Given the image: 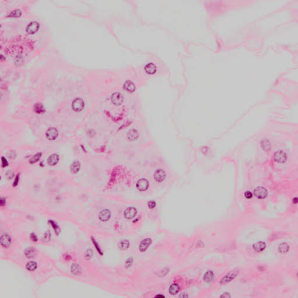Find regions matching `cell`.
I'll return each mask as SVG.
<instances>
[{"instance_id": "obj_16", "label": "cell", "mask_w": 298, "mask_h": 298, "mask_svg": "<svg viewBox=\"0 0 298 298\" xmlns=\"http://www.w3.org/2000/svg\"><path fill=\"white\" fill-rule=\"evenodd\" d=\"M126 136L128 140L131 141H135L139 138V132L137 129L132 128L129 130V131L127 132Z\"/></svg>"}, {"instance_id": "obj_30", "label": "cell", "mask_w": 298, "mask_h": 298, "mask_svg": "<svg viewBox=\"0 0 298 298\" xmlns=\"http://www.w3.org/2000/svg\"><path fill=\"white\" fill-rule=\"evenodd\" d=\"M41 156H42V153L41 152H38V153H36L33 157H32L29 160V162L30 164H33L36 163L37 162H38L40 160Z\"/></svg>"}, {"instance_id": "obj_32", "label": "cell", "mask_w": 298, "mask_h": 298, "mask_svg": "<svg viewBox=\"0 0 298 298\" xmlns=\"http://www.w3.org/2000/svg\"><path fill=\"white\" fill-rule=\"evenodd\" d=\"M91 240H92V242L93 245L94 246L95 248L96 249V250H97V251L98 252V253L101 255V256H102V255H103V253H102V251H101V248H100V246H99L98 242L96 241V239L94 238V237H92V238H91Z\"/></svg>"}, {"instance_id": "obj_19", "label": "cell", "mask_w": 298, "mask_h": 298, "mask_svg": "<svg viewBox=\"0 0 298 298\" xmlns=\"http://www.w3.org/2000/svg\"><path fill=\"white\" fill-rule=\"evenodd\" d=\"M59 160V157L58 154L54 153L50 155L47 159V163L50 166L55 165Z\"/></svg>"}, {"instance_id": "obj_45", "label": "cell", "mask_w": 298, "mask_h": 298, "mask_svg": "<svg viewBox=\"0 0 298 298\" xmlns=\"http://www.w3.org/2000/svg\"><path fill=\"white\" fill-rule=\"evenodd\" d=\"M156 297H161V298H163V297H164V296L161 295H156Z\"/></svg>"}, {"instance_id": "obj_21", "label": "cell", "mask_w": 298, "mask_h": 298, "mask_svg": "<svg viewBox=\"0 0 298 298\" xmlns=\"http://www.w3.org/2000/svg\"><path fill=\"white\" fill-rule=\"evenodd\" d=\"M33 110L36 114H43L46 111L43 105L40 102H37L34 104V107H33Z\"/></svg>"}, {"instance_id": "obj_43", "label": "cell", "mask_w": 298, "mask_h": 298, "mask_svg": "<svg viewBox=\"0 0 298 298\" xmlns=\"http://www.w3.org/2000/svg\"><path fill=\"white\" fill-rule=\"evenodd\" d=\"M245 196L246 198L250 199L252 197V194L251 192H250V191H246V192H245Z\"/></svg>"}, {"instance_id": "obj_40", "label": "cell", "mask_w": 298, "mask_h": 298, "mask_svg": "<svg viewBox=\"0 0 298 298\" xmlns=\"http://www.w3.org/2000/svg\"><path fill=\"white\" fill-rule=\"evenodd\" d=\"M30 237L31 240H32V241H33L34 242H37V241H38V238H37V235H36V234H35V233H34V232L31 233Z\"/></svg>"}, {"instance_id": "obj_24", "label": "cell", "mask_w": 298, "mask_h": 298, "mask_svg": "<svg viewBox=\"0 0 298 298\" xmlns=\"http://www.w3.org/2000/svg\"><path fill=\"white\" fill-rule=\"evenodd\" d=\"M278 250L280 253H285L289 250V246L287 243H282L280 244L278 247Z\"/></svg>"}, {"instance_id": "obj_7", "label": "cell", "mask_w": 298, "mask_h": 298, "mask_svg": "<svg viewBox=\"0 0 298 298\" xmlns=\"http://www.w3.org/2000/svg\"><path fill=\"white\" fill-rule=\"evenodd\" d=\"M136 186L137 189L140 191H144L148 189L149 187V182L147 179L141 178L137 181Z\"/></svg>"}, {"instance_id": "obj_14", "label": "cell", "mask_w": 298, "mask_h": 298, "mask_svg": "<svg viewBox=\"0 0 298 298\" xmlns=\"http://www.w3.org/2000/svg\"><path fill=\"white\" fill-rule=\"evenodd\" d=\"M152 243V240L150 238H146L142 240L139 245V249L140 251L144 252L148 249V247L150 246Z\"/></svg>"}, {"instance_id": "obj_27", "label": "cell", "mask_w": 298, "mask_h": 298, "mask_svg": "<svg viewBox=\"0 0 298 298\" xmlns=\"http://www.w3.org/2000/svg\"><path fill=\"white\" fill-rule=\"evenodd\" d=\"M48 222H49V224H50L52 226V227H53V229H54V231L55 232V233L56 234V235L57 236L59 235V234L61 232V228L58 225V224L55 221H54L53 220H49L48 221Z\"/></svg>"}, {"instance_id": "obj_25", "label": "cell", "mask_w": 298, "mask_h": 298, "mask_svg": "<svg viewBox=\"0 0 298 298\" xmlns=\"http://www.w3.org/2000/svg\"><path fill=\"white\" fill-rule=\"evenodd\" d=\"M179 291V287L178 284H173L171 285L169 288V292L171 295H175L177 294Z\"/></svg>"}, {"instance_id": "obj_3", "label": "cell", "mask_w": 298, "mask_h": 298, "mask_svg": "<svg viewBox=\"0 0 298 298\" xmlns=\"http://www.w3.org/2000/svg\"><path fill=\"white\" fill-rule=\"evenodd\" d=\"M135 47L152 56L168 72L174 86L185 84L183 58L187 46L161 27L142 22L135 26Z\"/></svg>"}, {"instance_id": "obj_20", "label": "cell", "mask_w": 298, "mask_h": 298, "mask_svg": "<svg viewBox=\"0 0 298 298\" xmlns=\"http://www.w3.org/2000/svg\"><path fill=\"white\" fill-rule=\"evenodd\" d=\"M80 162L79 161H75L72 162V164L71 165L70 169H71V172L73 174H77L80 169Z\"/></svg>"}, {"instance_id": "obj_11", "label": "cell", "mask_w": 298, "mask_h": 298, "mask_svg": "<svg viewBox=\"0 0 298 298\" xmlns=\"http://www.w3.org/2000/svg\"><path fill=\"white\" fill-rule=\"evenodd\" d=\"M40 28V25L37 22L33 21L29 23L26 28V31L28 34H32L37 32Z\"/></svg>"}, {"instance_id": "obj_41", "label": "cell", "mask_w": 298, "mask_h": 298, "mask_svg": "<svg viewBox=\"0 0 298 298\" xmlns=\"http://www.w3.org/2000/svg\"><path fill=\"white\" fill-rule=\"evenodd\" d=\"M19 176H20L19 174H18L16 175V178H15V179L14 180V182L13 183V187H16L18 185L19 181Z\"/></svg>"}, {"instance_id": "obj_23", "label": "cell", "mask_w": 298, "mask_h": 298, "mask_svg": "<svg viewBox=\"0 0 298 298\" xmlns=\"http://www.w3.org/2000/svg\"><path fill=\"white\" fill-rule=\"evenodd\" d=\"M25 256L28 259H31L33 258L36 254V250L34 248L29 247L26 248L24 251Z\"/></svg>"}, {"instance_id": "obj_8", "label": "cell", "mask_w": 298, "mask_h": 298, "mask_svg": "<svg viewBox=\"0 0 298 298\" xmlns=\"http://www.w3.org/2000/svg\"><path fill=\"white\" fill-rule=\"evenodd\" d=\"M166 177V173L163 169H157L154 173V179L158 182L161 183L163 182Z\"/></svg>"}, {"instance_id": "obj_22", "label": "cell", "mask_w": 298, "mask_h": 298, "mask_svg": "<svg viewBox=\"0 0 298 298\" xmlns=\"http://www.w3.org/2000/svg\"><path fill=\"white\" fill-rule=\"evenodd\" d=\"M71 272L75 275H79L82 272V269L80 266L77 263H72L71 267Z\"/></svg>"}, {"instance_id": "obj_31", "label": "cell", "mask_w": 298, "mask_h": 298, "mask_svg": "<svg viewBox=\"0 0 298 298\" xmlns=\"http://www.w3.org/2000/svg\"><path fill=\"white\" fill-rule=\"evenodd\" d=\"M22 15V11H21L19 9H16L12 11L9 15H8V17L10 18H18L20 17Z\"/></svg>"}, {"instance_id": "obj_42", "label": "cell", "mask_w": 298, "mask_h": 298, "mask_svg": "<svg viewBox=\"0 0 298 298\" xmlns=\"http://www.w3.org/2000/svg\"><path fill=\"white\" fill-rule=\"evenodd\" d=\"M6 203V199L4 198H1L0 199V205L1 206H4Z\"/></svg>"}, {"instance_id": "obj_15", "label": "cell", "mask_w": 298, "mask_h": 298, "mask_svg": "<svg viewBox=\"0 0 298 298\" xmlns=\"http://www.w3.org/2000/svg\"><path fill=\"white\" fill-rule=\"evenodd\" d=\"M254 194L259 199H264L267 195V191L265 188L259 187L254 190Z\"/></svg>"}, {"instance_id": "obj_33", "label": "cell", "mask_w": 298, "mask_h": 298, "mask_svg": "<svg viewBox=\"0 0 298 298\" xmlns=\"http://www.w3.org/2000/svg\"><path fill=\"white\" fill-rule=\"evenodd\" d=\"M50 240H51V232H50V231L48 230L44 233L43 237H42V241H43L44 242H49L50 241Z\"/></svg>"}, {"instance_id": "obj_12", "label": "cell", "mask_w": 298, "mask_h": 298, "mask_svg": "<svg viewBox=\"0 0 298 298\" xmlns=\"http://www.w3.org/2000/svg\"><path fill=\"white\" fill-rule=\"evenodd\" d=\"M123 88L125 91L129 92L130 93H132L135 92L136 89V85L132 80H127L124 82L123 85Z\"/></svg>"}, {"instance_id": "obj_36", "label": "cell", "mask_w": 298, "mask_h": 298, "mask_svg": "<svg viewBox=\"0 0 298 298\" xmlns=\"http://www.w3.org/2000/svg\"><path fill=\"white\" fill-rule=\"evenodd\" d=\"M14 175H15L14 172L13 171H12V170H8V171H7L6 173V177H7V178L8 179H12L14 177Z\"/></svg>"}, {"instance_id": "obj_9", "label": "cell", "mask_w": 298, "mask_h": 298, "mask_svg": "<svg viewBox=\"0 0 298 298\" xmlns=\"http://www.w3.org/2000/svg\"><path fill=\"white\" fill-rule=\"evenodd\" d=\"M138 213L137 209L133 207H127L123 212V215L126 219L129 220L134 218Z\"/></svg>"}, {"instance_id": "obj_6", "label": "cell", "mask_w": 298, "mask_h": 298, "mask_svg": "<svg viewBox=\"0 0 298 298\" xmlns=\"http://www.w3.org/2000/svg\"><path fill=\"white\" fill-rule=\"evenodd\" d=\"M238 274V271L237 270H233V271H229L221 279V280L220 281V284H225L228 282H229L230 281H231L232 280H233L236 277Z\"/></svg>"}, {"instance_id": "obj_29", "label": "cell", "mask_w": 298, "mask_h": 298, "mask_svg": "<svg viewBox=\"0 0 298 298\" xmlns=\"http://www.w3.org/2000/svg\"><path fill=\"white\" fill-rule=\"evenodd\" d=\"M37 267V264L35 262H29L26 264V268L29 271H34Z\"/></svg>"}, {"instance_id": "obj_1", "label": "cell", "mask_w": 298, "mask_h": 298, "mask_svg": "<svg viewBox=\"0 0 298 298\" xmlns=\"http://www.w3.org/2000/svg\"><path fill=\"white\" fill-rule=\"evenodd\" d=\"M137 6L143 22L161 27L186 46H202L212 50L221 49L210 28L204 1L140 0Z\"/></svg>"}, {"instance_id": "obj_5", "label": "cell", "mask_w": 298, "mask_h": 298, "mask_svg": "<svg viewBox=\"0 0 298 298\" xmlns=\"http://www.w3.org/2000/svg\"><path fill=\"white\" fill-rule=\"evenodd\" d=\"M111 100L113 104L117 106L121 105L124 101V98L123 95L119 92H114L112 94L111 97Z\"/></svg>"}, {"instance_id": "obj_39", "label": "cell", "mask_w": 298, "mask_h": 298, "mask_svg": "<svg viewBox=\"0 0 298 298\" xmlns=\"http://www.w3.org/2000/svg\"><path fill=\"white\" fill-rule=\"evenodd\" d=\"M1 161H2L1 167L3 168H5L6 167H7L8 165V162L5 157H1Z\"/></svg>"}, {"instance_id": "obj_28", "label": "cell", "mask_w": 298, "mask_h": 298, "mask_svg": "<svg viewBox=\"0 0 298 298\" xmlns=\"http://www.w3.org/2000/svg\"><path fill=\"white\" fill-rule=\"evenodd\" d=\"M129 245H130L129 241L128 240L124 239V240H123V241H121L119 242V247L121 250H127V249L129 248Z\"/></svg>"}, {"instance_id": "obj_38", "label": "cell", "mask_w": 298, "mask_h": 298, "mask_svg": "<svg viewBox=\"0 0 298 298\" xmlns=\"http://www.w3.org/2000/svg\"><path fill=\"white\" fill-rule=\"evenodd\" d=\"M147 205H148V207L150 209H153L154 208H155V207L156 206V203L155 201L154 200H150L147 203Z\"/></svg>"}, {"instance_id": "obj_37", "label": "cell", "mask_w": 298, "mask_h": 298, "mask_svg": "<svg viewBox=\"0 0 298 298\" xmlns=\"http://www.w3.org/2000/svg\"><path fill=\"white\" fill-rule=\"evenodd\" d=\"M7 157L10 159H15L16 157V153L14 151H9L7 153Z\"/></svg>"}, {"instance_id": "obj_13", "label": "cell", "mask_w": 298, "mask_h": 298, "mask_svg": "<svg viewBox=\"0 0 298 298\" xmlns=\"http://www.w3.org/2000/svg\"><path fill=\"white\" fill-rule=\"evenodd\" d=\"M111 217V212L109 209H104L99 213L98 218L102 222H106L109 220Z\"/></svg>"}, {"instance_id": "obj_10", "label": "cell", "mask_w": 298, "mask_h": 298, "mask_svg": "<svg viewBox=\"0 0 298 298\" xmlns=\"http://www.w3.org/2000/svg\"><path fill=\"white\" fill-rule=\"evenodd\" d=\"M58 136V131L55 127H50L46 132V138L50 141L55 140Z\"/></svg>"}, {"instance_id": "obj_44", "label": "cell", "mask_w": 298, "mask_h": 298, "mask_svg": "<svg viewBox=\"0 0 298 298\" xmlns=\"http://www.w3.org/2000/svg\"><path fill=\"white\" fill-rule=\"evenodd\" d=\"M231 297V295L228 292H225L221 296V297Z\"/></svg>"}, {"instance_id": "obj_2", "label": "cell", "mask_w": 298, "mask_h": 298, "mask_svg": "<svg viewBox=\"0 0 298 298\" xmlns=\"http://www.w3.org/2000/svg\"><path fill=\"white\" fill-rule=\"evenodd\" d=\"M209 26L221 49L244 44L249 29L258 20L278 10L292 0L204 1Z\"/></svg>"}, {"instance_id": "obj_34", "label": "cell", "mask_w": 298, "mask_h": 298, "mask_svg": "<svg viewBox=\"0 0 298 298\" xmlns=\"http://www.w3.org/2000/svg\"><path fill=\"white\" fill-rule=\"evenodd\" d=\"M84 254H85V257H86V258L87 259L89 260V259H90L92 258V256H93V250H92V249H88L86 250V251H85Z\"/></svg>"}, {"instance_id": "obj_17", "label": "cell", "mask_w": 298, "mask_h": 298, "mask_svg": "<svg viewBox=\"0 0 298 298\" xmlns=\"http://www.w3.org/2000/svg\"><path fill=\"white\" fill-rule=\"evenodd\" d=\"M11 237L7 233H4L1 237V245L3 247L7 248L10 246L11 244Z\"/></svg>"}, {"instance_id": "obj_18", "label": "cell", "mask_w": 298, "mask_h": 298, "mask_svg": "<svg viewBox=\"0 0 298 298\" xmlns=\"http://www.w3.org/2000/svg\"><path fill=\"white\" fill-rule=\"evenodd\" d=\"M266 247V244L264 242L259 241L254 243L253 245V248L254 251L257 252H262L265 250Z\"/></svg>"}, {"instance_id": "obj_35", "label": "cell", "mask_w": 298, "mask_h": 298, "mask_svg": "<svg viewBox=\"0 0 298 298\" xmlns=\"http://www.w3.org/2000/svg\"><path fill=\"white\" fill-rule=\"evenodd\" d=\"M133 258L132 257L131 258H129L125 262V267L127 268L130 267L131 266H132V265L133 264Z\"/></svg>"}, {"instance_id": "obj_26", "label": "cell", "mask_w": 298, "mask_h": 298, "mask_svg": "<svg viewBox=\"0 0 298 298\" xmlns=\"http://www.w3.org/2000/svg\"><path fill=\"white\" fill-rule=\"evenodd\" d=\"M214 274L213 272L212 271H207L204 275L203 276V280L206 282H210L212 281V278H213Z\"/></svg>"}, {"instance_id": "obj_4", "label": "cell", "mask_w": 298, "mask_h": 298, "mask_svg": "<svg viewBox=\"0 0 298 298\" xmlns=\"http://www.w3.org/2000/svg\"><path fill=\"white\" fill-rule=\"evenodd\" d=\"M84 101L81 98H75L72 102V109L75 112H80L84 107Z\"/></svg>"}]
</instances>
